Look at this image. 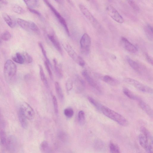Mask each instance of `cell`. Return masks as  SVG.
Wrapping results in <instances>:
<instances>
[{"mask_svg": "<svg viewBox=\"0 0 153 153\" xmlns=\"http://www.w3.org/2000/svg\"><path fill=\"white\" fill-rule=\"evenodd\" d=\"M103 80L107 84L112 86H115L119 84V82L109 75H105L102 78Z\"/></svg>", "mask_w": 153, "mask_h": 153, "instance_id": "19", "label": "cell"}, {"mask_svg": "<svg viewBox=\"0 0 153 153\" xmlns=\"http://www.w3.org/2000/svg\"><path fill=\"white\" fill-rule=\"evenodd\" d=\"M64 113L65 116L68 118L71 117L74 114V111L72 109L67 108L64 109Z\"/></svg>", "mask_w": 153, "mask_h": 153, "instance_id": "38", "label": "cell"}, {"mask_svg": "<svg viewBox=\"0 0 153 153\" xmlns=\"http://www.w3.org/2000/svg\"><path fill=\"white\" fill-rule=\"evenodd\" d=\"M63 46L69 56L76 62L79 56L77 55L72 48L68 44H63Z\"/></svg>", "mask_w": 153, "mask_h": 153, "instance_id": "15", "label": "cell"}, {"mask_svg": "<svg viewBox=\"0 0 153 153\" xmlns=\"http://www.w3.org/2000/svg\"><path fill=\"white\" fill-rule=\"evenodd\" d=\"M13 61L16 63L22 64L25 62L24 60L22 54L19 53H17L16 56L12 58Z\"/></svg>", "mask_w": 153, "mask_h": 153, "instance_id": "30", "label": "cell"}, {"mask_svg": "<svg viewBox=\"0 0 153 153\" xmlns=\"http://www.w3.org/2000/svg\"><path fill=\"white\" fill-rule=\"evenodd\" d=\"M0 140L2 145L6 144L7 140L6 134L4 131L3 130L0 132Z\"/></svg>", "mask_w": 153, "mask_h": 153, "instance_id": "39", "label": "cell"}, {"mask_svg": "<svg viewBox=\"0 0 153 153\" xmlns=\"http://www.w3.org/2000/svg\"><path fill=\"white\" fill-rule=\"evenodd\" d=\"M79 6L81 12L93 26L97 29H100V25L88 8L82 4H79Z\"/></svg>", "mask_w": 153, "mask_h": 153, "instance_id": "5", "label": "cell"}, {"mask_svg": "<svg viewBox=\"0 0 153 153\" xmlns=\"http://www.w3.org/2000/svg\"><path fill=\"white\" fill-rule=\"evenodd\" d=\"M29 23L30 30L37 34H39L40 30L37 25L33 22L29 21Z\"/></svg>", "mask_w": 153, "mask_h": 153, "instance_id": "34", "label": "cell"}, {"mask_svg": "<svg viewBox=\"0 0 153 153\" xmlns=\"http://www.w3.org/2000/svg\"><path fill=\"white\" fill-rule=\"evenodd\" d=\"M95 146L97 149H102L103 147V144L102 142L100 140H98L95 143Z\"/></svg>", "mask_w": 153, "mask_h": 153, "instance_id": "46", "label": "cell"}, {"mask_svg": "<svg viewBox=\"0 0 153 153\" xmlns=\"http://www.w3.org/2000/svg\"><path fill=\"white\" fill-rule=\"evenodd\" d=\"M39 70L40 76L41 80L45 87L47 88H48L49 86L48 82L45 77L43 67L42 66L40 65H39Z\"/></svg>", "mask_w": 153, "mask_h": 153, "instance_id": "23", "label": "cell"}, {"mask_svg": "<svg viewBox=\"0 0 153 153\" xmlns=\"http://www.w3.org/2000/svg\"><path fill=\"white\" fill-rule=\"evenodd\" d=\"M0 2L5 5H6L8 4V2L6 0H0Z\"/></svg>", "mask_w": 153, "mask_h": 153, "instance_id": "50", "label": "cell"}, {"mask_svg": "<svg viewBox=\"0 0 153 153\" xmlns=\"http://www.w3.org/2000/svg\"><path fill=\"white\" fill-rule=\"evenodd\" d=\"M6 145L8 151L10 152H14L17 147V141L16 137L13 135H10L7 139Z\"/></svg>", "mask_w": 153, "mask_h": 153, "instance_id": "11", "label": "cell"}, {"mask_svg": "<svg viewBox=\"0 0 153 153\" xmlns=\"http://www.w3.org/2000/svg\"><path fill=\"white\" fill-rule=\"evenodd\" d=\"M52 101L55 112L57 114L58 112V102L56 97L53 95L52 96Z\"/></svg>", "mask_w": 153, "mask_h": 153, "instance_id": "40", "label": "cell"}, {"mask_svg": "<svg viewBox=\"0 0 153 153\" xmlns=\"http://www.w3.org/2000/svg\"><path fill=\"white\" fill-rule=\"evenodd\" d=\"M58 138L63 143L67 142L69 140V137L68 134L62 131H60L57 133Z\"/></svg>", "mask_w": 153, "mask_h": 153, "instance_id": "28", "label": "cell"}, {"mask_svg": "<svg viewBox=\"0 0 153 153\" xmlns=\"http://www.w3.org/2000/svg\"><path fill=\"white\" fill-rule=\"evenodd\" d=\"M38 45L40 47L42 53L46 59V61L48 63L50 67H51V65L49 59L47 56L46 51L44 48V46L41 42L38 43Z\"/></svg>", "mask_w": 153, "mask_h": 153, "instance_id": "35", "label": "cell"}, {"mask_svg": "<svg viewBox=\"0 0 153 153\" xmlns=\"http://www.w3.org/2000/svg\"><path fill=\"white\" fill-rule=\"evenodd\" d=\"M29 10L31 12L39 16H41V14L40 13L38 12V11L34 9H31L28 8Z\"/></svg>", "mask_w": 153, "mask_h": 153, "instance_id": "48", "label": "cell"}, {"mask_svg": "<svg viewBox=\"0 0 153 153\" xmlns=\"http://www.w3.org/2000/svg\"><path fill=\"white\" fill-rule=\"evenodd\" d=\"M40 149L42 152L43 153L49 152L50 149L48 142L46 141H44L41 143Z\"/></svg>", "mask_w": 153, "mask_h": 153, "instance_id": "29", "label": "cell"}, {"mask_svg": "<svg viewBox=\"0 0 153 153\" xmlns=\"http://www.w3.org/2000/svg\"><path fill=\"white\" fill-rule=\"evenodd\" d=\"M91 43L90 36L86 33L84 34L81 37L80 41L81 51L82 53L86 55L89 53Z\"/></svg>", "mask_w": 153, "mask_h": 153, "instance_id": "7", "label": "cell"}, {"mask_svg": "<svg viewBox=\"0 0 153 153\" xmlns=\"http://www.w3.org/2000/svg\"><path fill=\"white\" fill-rule=\"evenodd\" d=\"M12 8L13 11L16 13L22 14L24 13V10L23 9L18 5H13L12 6Z\"/></svg>", "mask_w": 153, "mask_h": 153, "instance_id": "36", "label": "cell"}, {"mask_svg": "<svg viewBox=\"0 0 153 153\" xmlns=\"http://www.w3.org/2000/svg\"><path fill=\"white\" fill-rule=\"evenodd\" d=\"M0 42H1V40H0Z\"/></svg>", "mask_w": 153, "mask_h": 153, "instance_id": "51", "label": "cell"}, {"mask_svg": "<svg viewBox=\"0 0 153 153\" xmlns=\"http://www.w3.org/2000/svg\"><path fill=\"white\" fill-rule=\"evenodd\" d=\"M78 120L80 125L84 124L85 121V116L84 112L82 110L79 111L78 114Z\"/></svg>", "mask_w": 153, "mask_h": 153, "instance_id": "31", "label": "cell"}, {"mask_svg": "<svg viewBox=\"0 0 153 153\" xmlns=\"http://www.w3.org/2000/svg\"><path fill=\"white\" fill-rule=\"evenodd\" d=\"M57 3L60 4H62L64 2V0H54Z\"/></svg>", "mask_w": 153, "mask_h": 153, "instance_id": "49", "label": "cell"}, {"mask_svg": "<svg viewBox=\"0 0 153 153\" xmlns=\"http://www.w3.org/2000/svg\"><path fill=\"white\" fill-rule=\"evenodd\" d=\"M16 67L11 60L8 59L5 62L4 67V75L6 80L9 81L15 75Z\"/></svg>", "mask_w": 153, "mask_h": 153, "instance_id": "3", "label": "cell"}, {"mask_svg": "<svg viewBox=\"0 0 153 153\" xmlns=\"http://www.w3.org/2000/svg\"><path fill=\"white\" fill-rule=\"evenodd\" d=\"M11 37L10 33L8 31H6L4 32L1 35V38L4 41H8L9 40Z\"/></svg>", "mask_w": 153, "mask_h": 153, "instance_id": "42", "label": "cell"}, {"mask_svg": "<svg viewBox=\"0 0 153 153\" xmlns=\"http://www.w3.org/2000/svg\"><path fill=\"white\" fill-rule=\"evenodd\" d=\"M44 65L45 68L47 70V71L48 74L50 77L51 79H53V75L52 72L51 70L50 67V66L48 64V63L45 61L44 62Z\"/></svg>", "mask_w": 153, "mask_h": 153, "instance_id": "44", "label": "cell"}, {"mask_svg": "<svg viewBox=\"0 0 153 153\" xmlns=\"http://www.w3.org/2000/svg\"><path fill=\"white\" fill-rule=\"evenodd\" d=\"M108 14L114 20L119 23H123L124 19L117 10L112 6L109 5L106 8Z\"/></svg>", "mask_w": 153, "mask_h": 153, "instance_id": "8", "label": "cell"}, {"mask_svg": "<svg viewBox=\"0 0 153 153\" xmlns=\"http://www.w3.org/2000/svg\"><path fill=\"white\" fill-rule=\"evenodd\" d=\"M16 21L18 24L22 29L27 31L30 30L29 21L19 18L17 19Z\"/></svg>", "mask_w": 153, "mask_h": 153, "instance_id": "21", "label": "cell"}, {"mask_svg": "<svg viewBox=\"0 0 153 153\" xmlns=\"http://www.w3.org/2000/svg\"><path fill=\"white\" fill-rule=\"evenodd\" d=\"M82 74L83 77L90 86L96 89L100 93H102L101 87L97 82L90 76L86 70H83Z\"/></svg>", "mask_w": 153, "mask_h": 153, "instance_id": "10", "label": "cell"}, {"mask_svg": "<svg viewBox=\"0 0 153 153\" xmlns=\"http://www.w3.org/2000/svg\"><path fill=\"white\" fill-rule=\"evenodd\" d=\"M130 6L135 10L138 11L139 8L134 0H126Z\"/></svg>", "mask_w": 153, "mask_h": 153, "instance_id": "41", "label": "cell"}, {"mask_svg": "<svg viewBox=\"0 0 153 153\" xmlns=\"http://www.w3.org/2000/svg\"><path fill=\"white\" fill-rule=\"evenodd\" d=\"M88 99L90 103L99 111L102 104L91 97H88Z\"/></svg>", "mask_w": 153, "mask_h": 153, "instance_id": "33", "label": "cell"}, {"mask_svg": "<svg viewBox=\"0 0 153 153\" xmlns=\"http://www.w3.org/2000/svg\"><path fill=\"white\" fill-rule=\"evenodd\" d=\"M121 40L124 47L128 51L134 53L137 51V48L125 37H122Z\"/></svg>", "mask_w": 153, "mask_h": 153, "instance_id": "13", "label": "cell"}, {"mask_svg": "<svg viewBox=\"0 0 153 153\" xmlns=\"http://www.w3.org/2000/svg\"><path fill=\"white\" fill-rule=\"evenodd\" d=\"M144 30L148 39L150 41L153 39V28L150 25H148L144 27Z\"/></svg>", "mask_w": 153, "mask_h": 153, "instance_id": "24", "label": "cell"}, {"mask_svg": "<svg viewBox=\"0 0 153 153\" xmlns=\"http://www.w3.org/2000/svg\"><path fill=\"white\" fill-rule=\"evenodd\" d=\"M28 8L34 9L37 7L39 3V0H23Z\"/></svg>", "mask_w": 153, "mask_h": 153, "instance_id": "26", "label": "cell"}, {"mask_svg": "<svg viewBox=\"0 0 153 153\" xmlns=\"http://www.w3.org/2000/svg\"><path fill=\"white\" fill-rule=\"evenodd\" d=\"M0 8H1V6H0Z\"/></svg>", "mask_w": 153, "mask_h": 153, "instance_id": "52", "label": "cell"}, {"mask_svg": "<svg viewBox=\"0 0 153 153\" xmlns=\"http://www.w3.org/2000/svg\"><path fill=\"white\" fill-rule=\"evenodd\" d=\"M99 111L122 126H126L128 125V121L123 116L105 106L102 105Z\"/></svg>", "mask_w": 153, "mask_h": 153, "instance_id": "2", "label": "cell"}, {"mask_svg": "<svg viewBox=\"0 0 153 153\" xmlns=\"http://www.w3.org/2000/svg\"><path fill=\"white\" fill-rule=\"evenodd\" d=\"M47 6L50 8L54 14L57 20L64 27L68 35H70V33L67 23L64 18L54 7L50 3L48 0H43Z\"/></svg>", "mask_w": 153, "mask_h": 153, "instance_id": "6", "label": "cell"}, {"mask_svg": "<svg viewBox=\"0 0 153 153\" xmlns=\"http://www.w3.org/2000/svg\"><path fill=\"white\" fill-rule=\"evenodd\" d=\"M48 37L56 49L59 52L62 53V49L61 46L56 37L53 35L50 34H48Z\"/></svg>", "mask_w": 153, "mask_h": 153, "instance_id": "17", "label": "cell"}, {"mask_svg": "<svg viewBox=\"0 0 153 153\" xmlns=\"http://www.w3.org/2000/svg\"><path fill=\"white\" fill-rule=\"evenodd\" d=\"M2 16L4 21L10 27L13 28L15 27V24L7 14L5 12L3 13Z\"/></svg>", "mask_w": 153, "mask_h": 153, "instance_id": "27", "label": "cell"}, {"mask_svg": "<svg viewBox=\"0 0 153 153\" xmlns=\"http://www.w3.org/2000/svg\"></svg>", "mask_w": 153, "mask_h": 153, "instance_id": "53", "label": "cell"}, {"mask_svg": "<svg viewBox=\"0 0 153 153\" xmlns=\"http://www.w3.org/2000/svg\"><path fill=\"white\" fill-rule=\"evenodd\" d=\"M73 82L72 80L70 79H68L65 83L66 89L68 92L71 91L73 87Z\"/></svg>", "mask_w": 153, "mask_h": 153, "instance_id": "43", "label": "cell"}, {"mask_svg": "<svg viewBox=\"0 0 153 153\" xmlns=\"http://www.w3.org/2000/svg\"><path fill=\"white\" fill-rule=\"evenodd\" d=\"M53 61L54 64L55 71L56 75L59 77L62 78L63 76L62 65L61 64L58 65L57 61L55 58L53 59Z\"/></svg>", "mask_w": 153, "mask_h": 153, "instance_id": "20", "label": "cell"}, {"mask_svg": "<svg viewBox=\"0 0 153 153\" xmlns=\"http://www.w3.org/2000/svg\"><path fill=\"white\" fill-rule=\"evenodd\" d=\"M74 84L75 91L77 93H80L84 90L85 83L83 79L79 76L75 75L74 77Z\"/></svg>", "mask_w": 153, "mask_h": 153, "instance_id": "12", "label": "cell"}, {"mask_svg": "<svg viewBox=\"0 0 153 153\" xmlns=\"http://www.w3.org/2000/svg\"><path fill=\"white\" fill-rule=\"evenodd\" d=\"M110 151L112 153H119L120 149L119 146L112 142H110L109 145Z\"/></svg>", "mask_w": 153, "mask_h": 153, "instance_id": "32", "label": "cell"}, {"mask_svg": "<svg viewBox=\"0 0 153 153\" xmlns=\"http://www.w3.org/2000/svg\"><path fill=\"white\" fill-rule=\"evenodd\" d=\"M123 93L128 98L133 100L139 101L140 99L135 95L129 90L126 88L123 89Z\"/></svg>", "mask_w": 153, "mask_h": 153, "instance_id": "22", "label": "cell"}, {"mask_svg": "<svg viewBox=\"0 0 153 153\" xmlns=\"http://www.w3.org/2000/svg\"><path fill=\"white\" fill-rule=\"evenodd\" d=\"M126 82L131 85L139 91L149 94H152V89L146 85L143 84L135 79L130 78H126L124 79Z\"/></svg>", "mask_w": 153, "mask_h": 153, "instance_id": "4", "label": "cell"}, {"mask_svg": "<svg viewBox=\"0 0 153 153\" xmlns=\"http://www.w3.org/2000/svg\"><path fill=\"white\" fill-rule=\"evenodd\" d=\"M18 117L20 123L22 127L24 129H26L28 126L27 118L19 109L18 111Z\"/></svg>", "mask_w": 153, "mask_h": 153, "instance_id": "18", "label": "cell"}, {"mask_svg": "<svg viewBox=\"0 0 153 153\" xmlns=\"http://www.w3.org/2000/svg\"><path fill=\"white\" fill-rule=\"evenodd\" d=\"M146 59L148 62L151 64L153 65V59L147 53L145 54Z\"/></svg>", "mask_w": 153, "mask_h": 153, "instance_id": "47", "label": "cell"}, {"mask_svg": "<svg viewBox=\"0 0 153 153\" xmlns=\"http://www.w3.org/2000/svg\"><path fill=\"white\" fill-rule=\"evenodd\" d=\"M126 60L128 64L132 69L137 72L141 73L142 72L141 68L138 63L128 56L127 57Z\"/></svg>", "mask_w": 153, "mask_h": 153, "instance_id": "16", "label": "cell"}, {"mask_svg": "<svg viewBox=\"0 0 153 153\" xmlns=\"http://www.w3.org/2000/svg\"><path fill=\"white\" fill-rule=\"evenodd\" d=\"M142 132L138 137L140 145L148 153L153 152V138L151 133L145 127L141 128Z\"/></svg>", "mask_w": 153, "mask_h": 153, "instance_id": "1", "label": "cell"}, {"mask_svg": "<svg viewBox=\"0 0 153 153\" xmlns=\"http://www.w3.org/2000/svg\"><path fill=\"white\" fill-rule=\"evenodd\" d=\"M19 109L27 119L31 120L34 118V111L31 107L27 102H24L22 103Z\"/></svg>", "mask_w": 153, "mask_h": 153, "instance_id": "9", "label": "cell"}, {"mask_svg": "<svg viewBox=\"0 0 153 153\" xmlns=\"http://www.w3.org/2000/svg\"><path fill=\"white\" fill-rule=\"evenodd\" d=\"M55 86L58 97L60 101H62L64 98V94L58 82H56Z\"/></svg>", "mask_w": 153, "mask_h": 153, "instance_id": "25", "label": "cell"}, {"mask_svg": "<svg viewBox=\"0 0 153 153\" xmlns=\"http://www.w3.org/2000/svg\"><path fill=\"white\" fill-rule=\"evenodd\" d=\"M22 54L23 57L25 62L27 63H30L32 62V58L26 52H24Z\"/></svg>", "mask_w": 153, "mask_h": 153, "instance_id": "37", "label": "cell"}, {"mask_svg": "<svg viewBox=\"0 0 153 153\" xmlns=\"http://www.w3.org/2000/svg\"><path fill=\"white\" fill-rule=\"evenodd\" d=\"M139 104L140 106L150 117H153V111L151 107L146 102L141 99L139 101Z\"/></svg>", "mask_w": 153, "mask_h": 153, "instance_id": "14", "label": "cell"}, {"mask_svg": "<svg viewBox=\"0 0 153 153\" xmlns=\"http://www.w3.org/2000/svg\"><path fill=\"white\" fill-rule=\"evenodd\" d=\"M76 62L78 64L79 66L81 67H83L85 65V61L81 57L79 56Z\"/></svg>", "mask_w": 153, "mask_h": 153, "instance_id": "45", "label": "cell"}]
</instances>
